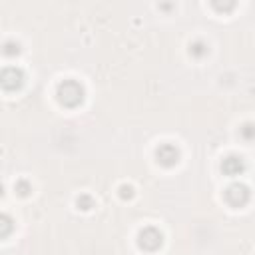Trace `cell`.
Returning a JSON list of instances; mask_svg holds the SVG:
<instances>
[{
	"mask_svg": "<svg viewBox=\"0 0 255 255\" xmlns=\"http://www.w3.org/2000/svg\"><path fill=\"white\" fill-rule=\"evenodd\" d=\"M82 96H84V92H82V86H80L78 82L68 80V82H62V84L58 86V98H60V102L66 104V106H76V104H80V102H82Z\"/></svg>",
	"mask_w": 255,
	"mask_h": 255,
	"instance_id": "1",
	"label": "cell"
},
{
	"mask_svg": "<svg viewBox=\"0 0 255 255\" xmlns=\"http://www.w3.org/2000/svg\"><path fill=\"white\" fill-rule=\"evenodd\" d=\"M24 82V74L18 68H6L0 72V86L6 90H16Z\"/></svg>",
	"mask_w": 255,
	"mask_h": 255,
	"instance_id": "2",
	"label": "cell"
},
{
	"mask_svg": "<svg viewBox=\"0 0 255 255\" xmlns=\"http://www.w3.org/2000/svg\"><path fill=\"white\" fill-rule=\"evenodd\" d=\"M139 245L145 249H157L161 245V233L153 227H147L139 233Z\"/></svg>",
	"mask_w": 255,
	"mask_h": 255,
	"instance_id": "3",
	"label": "cell"
},
{
	"mask_svg": "<svg viewBox=\"0 0 255 255\" xmlns=\"http://www.w3.org/2000/svg\"><path fill=\"white\" fill-rule=\"evenodd\" d=\"M157 159L163 165H173L177 161V149L169 143H163L161 147H157Z\"/></svg>",
	"mask_w": 255,
	"mask_h": 255,
	"instance_id": "4",
	"label": "cell"
},
{
	"mask_svg": "<svg viewBox=\"0 0 255 255\" xmlns=\"http://www.w3.org/2000/svg\"><path fill=\"white\" fill-rule=\"evenodd\" d=\"M225 195H227V199H229L233 205H237V203H243V201L247 199V189H245L243 185H231Z\"/></svg>",
	"mask_w": 255,
	"mask_h": 255,
	"instance_id": "5",
	"label": "cell"
},
{
	"mask_svg": "<svg viewBox=\"0 0 255 255\" xmlns=\"http://www.w3.org/2000/svg\"><path fill=\"white\" fill-rule=\"evenodd\" d=\"M223 169H225L227 173H237V171L241 169V161H239L237 157H229V159H225Z\"/></svg>",
	"mask_w": 255,
	"mask_h": 255,
	"instance_id": "6",
	"label": "cell"
},
{
	"mask_svg": "<svg viewBox=\"0 0 255 255\" xmlns=\"http://www.w3.org/2000/svg\"><path fill=\"white\" fill-rule=\"evenodd\" d=\"M10 231H12V221H10V217L0 215V237L8 235Z\"/></svg>",
	"mask_w": 255,
	"mask_h": 255,
	"instance_id": "7",
	"label": "cell"
}]
</instances>
